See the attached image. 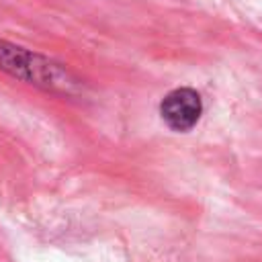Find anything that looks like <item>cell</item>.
Here are the masks:
<instances>
[{
  "label": "cell",
  "instance_id": "obj_1",
  "mask_svg": "<svg viewBox=\"0 0 262 262\" xmlns=\"http://www.w3.org/2000/svg\"><path fill=\"white\" fill-rule=\"evenodd\" d=\"M0 70L53 92L72 94L80 88V80L61 63L4 39H0Z\"/></svg>",
  "mask_w": 262,
  "mask_h": 262
},
{
  "label": "cell",
  "instance_id": "obj_2",
  "mask_svg": "<svg viewBox=\"0 0 262 262\" xmlns=\"http://www.w3.org/2000/svg\"><path fill=\"white\" fill-rule=\"evenodd\" d=\"M160 115L172 131L184 133L199 123L203 115V100L192 88H176L164 96L160 104Z\"/></svg>",
  "mask_w": 262,
  "mask_h": 262
}]
</instances>
